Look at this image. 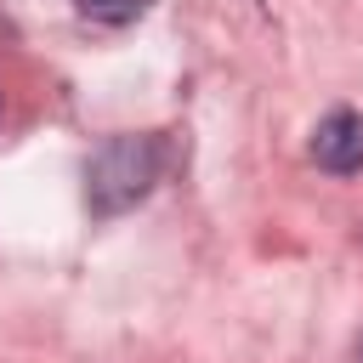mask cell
<instances>
[{
	"instance_id": "1",
	"label": "cell",
	"mask_w": 363,
	"mask_h": 363,
	"mask_svg": "<svg viewBox=\"0 0 363 363\" xmlns=\"http://www.w3.org/2000/svg\"><path fill=\"white\" fill-rule=\"evenodd\" d=\"M159 164H164L159 136H108L91 153V164H85V199H91V210L96 216L130 210L159 182Z\"/></svg>"
},
{
	"instance_id": "2",
	"label": "cell",
	"mask_w": 363,
	"mask_h": 363,
	"mask_svg": "<svg viewBox=\"0 0 363 363\" xmlns=\"http://www.w3.org/2000/svg\"><path fill=\"white\" fill-rule=\"evenodd\" d=\"M312 159H318L329 176H352V170H363V113L335 108V113L312 130Z\"/></svg>"
},
{
	"instance_id": "3",
	"label": "cell",
	"mask_w": 363,
	"mask_h": 363,
	"mask_svg": "<svg viewBox=\"0 0 363 363\" xmlns=\"http://www.w3.org/2000/svg\"><path fill=\"white\" fill-rule=\"evenodd\" d=\"M147 6H153V0H79V11L96 17V23H136Z\"/></svg>"
},
{
	"instance_id": "4",
	"label": "cell",
	"mask_w": 363,
	"mask_h": 363,
	"mask_svg": "<svg viewBox=\"0 0 363 363\" xmlns=\"http://www.w3.org/2000/svg\"><path fill=\"white\" fill-rule=\"evenodd\" d=\"M357 363H363V357H357Z\"/></svg>"
}]
</instances>
